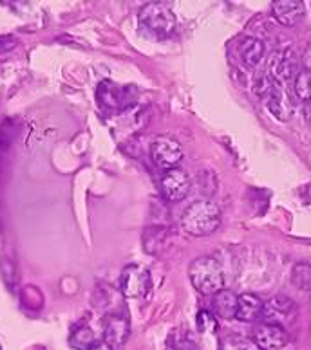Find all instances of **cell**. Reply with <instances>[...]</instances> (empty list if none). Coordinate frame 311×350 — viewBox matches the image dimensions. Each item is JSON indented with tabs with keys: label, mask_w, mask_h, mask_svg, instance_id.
I'll return each mask as SVG.
<instances>
[{
	"label": "cell",
	"mask_w": 311,
	"mask_h": 350,
	"mask_svg": "<svg viewBox=\"0 0 311 350\" xmlns=\"http://www.w3.org/2000/svg\"><path fill=\"white\" fill-rule=\"evenodd\" d=\"M196 325L201 334H214L217 330V318L210 310H199L196 316Z\"/></svg>",
	"instance_id": "obj_20"
},
{
	"label": "cell",
	"mask_w": 311,
	"mask_h": 350,
	"mask_svg": "<svg viewBox=\"0 0 311 350\" xmlns=\"http://www.w3.org/2000/svg\"><path fill=\"white\" fill-rule=\"evenodd\" d=\"M166 350H199V347H197V343L192 340L190 336H181L179 332H176L166 341Z\"/></svg>",
	"instance_id": "obj_21"
},
{
	"label": "cell",
	"mask_w": 311,
	"mask_h": 350,
	"mask_svg": "<svg viewBox=\"0 0 311 350\" xmlns=\"http://www.w3.org/2000/svg\"><path fill=\"white\" fill-rule=\"evenodd\" d=\"M138 25L147 38L166 40L176 35L177 18L169 5L161 2H149L138 13Z\"/></svg>",
	"instance_id": "obj_1"
},
{
	"label": "cell",
	"mask_w": 311,
	"mask_h": 350,
	"mask_svg": "<svg viewBox=\"0 0 311 350\" xmlns=\"http://www.w3.org/2000/svg\"><path fill=\"white\" fill-rule=\"evenodd\" d=\"M188 276H190L194 289L201 295L210 296L225 289V271L216 256L205 255L196 258L190 264Z\"/></svg>",
	"instance_id": "obj_3"
},
{
	"label": "cell",
	"mask_w": 311,
	"mask_h": 350,
	"mask_svg": "<svg viewBox=\"0 0 311 350\" xmlns=\"http://www.w3.org/2000/svg\"><path fill=\"white\" fill-rule=\"evenodd\" d=\"M13 132H11V123H4L0 126V150H5L11 143Z\"/></svg>",
	"instance_id": "obj_23"
},
{
	"label": "cell",
	"mask_w": 311,
	"mask_h": 350,
	"mask_svg": "<svg viewBox=\"0 0 311 350\" xmlns=\"http://www.w3.org/2000/svg\"><path fill=\"white\" fill-rule=\"evenodd\" d=\"M304 116H306L308 121H311V98L304 101Z\"/></svg>",
	"instance_id": "obj_27"
},
{
	"label": "cell",
	"mask_w": 311,
	"mask_h": 350,
	"mask_svg": "<svg viewBox=\"0 0 311 350\" xmlns=\"http://www.w3.org/2000/svg\"><path fill=\"white\" fill-rule=\"evenodd\" d=\"M264 100H266L268 110L275 116L277 120H290L291 105L290 100H288V94L284 92V87L279 85V83H273V85L270 87V90L266 92V96H264Z\"/></svg>",
	"instance_id": "obj_13"
},
{
	"label": "cell",
	"mask_w": 311,
	"mask_h": 350,
	"mask_svg": "<svg viewBox=\"0 0 311 350\" xmlns=\"http://www.w3.org/2000/svg\"><path fill=\"white\" fill-rule=\"evenodd\" d=\"M219 350H261L253 343V340H248L245 336L230 334L223 338L219 343Z\"/></svg>",
	"instance_id": "obj_18"
},
{
	"label": "cell",
	"mask_w": 311,
	"mask_h": 350,
	"mask_svg": "<svg viewBox=\"0 0 311 350\" xmlns=\"http://www.w3.org/2000/svg\"><path fill=\"white\" fill-rule=\"evenodd\" d=\"M136 87H118L112 81H101L96 90V98L103 109L121 110L134 103Z\"/></svg>",
	"instance_id": "obj_7"
},
{
	"label": "cell",
	"mask_w": 311,
	"mask_h": 350,
	"mask_svg": "<svg viewBox=\"0 0 311 350\" xmlns=\"http://www.w3.org/2000/svg\"><path fill=\"white\" fill-rule=\"evenodd\" d=\"M87 350H114V349H112V347L109 345L105 340H98V341H95V343H92V345H90Z\"/></svg>",
	"instance_id": "obj_25"
},
{
	"label": "cell",
	"mask_w": 311,
	"mask_h": 350,
	"mask_svg": "<svg viewBox=\"0 0 311 350\" xmlns=\"http://www.w3.org/2000/svg\"><path fill=\"white\" fill-rule=\"evenodd\" d=\"M16 38L13 36H0V53H8V51L15 49Z\"/></svg>",
	"instance_id": "obj_24"
},
{
	"label": "cell",
	"mask_w": 311,
	"mask_h": 350,
	"mask_svg": "<svg viewBox=\"0 0 311 350\" xmlns=\"http://www.w3.org/2000/svg\"><path fill=\"white\" fill-rule=\"evenodd\" d=\"M262 306H264V301L259 296L245 293L237 298L236 320L242 321V323H251V321L259 320L262 314Z\"/></svg>",
	"instance_id": "obj_14"
},
{
	"label": "cell",
	"mask_w": 311,
	"mask_h": 350,
	"mask_svg": "<svg viewBox=\"0 0 311 350\" xmlns=\"http://www.w3.org/2000/svg\"><path fill=\"white\" fill-rule=\"evenodd\" d=\"M221 224V210L212 200L192 202L181 215V228L192 237H208Z\"/></svg>",
	"instance_id": "obj_2"
},
{
	"label": "cell",
	"mask_w": 311,
	"mask_h": 350,
	"mask_svg": "<svg viewBox=\"0 0 311 350\" xmlns=\"http://www.w3.org/2000/svg\"><path fill=\"white\" fill-rule=\"evenodd\" d=\"M253 343L261 350H281L288 345V332L284 327L264 323L257 325L253 330Z\"/></svg>",
	"instance_id": "obj_10"
},
{
	"label": "cell",
	"mask_w": 311,
	"mask_h": 350,
	"mask_svg": "<svg viewBox=\"0 0 311 350\" xmlns=\"http://www.w3.org/2000/svg\"><path fill=\"white\" fill-rule=\"evenodd\" d=\"M293 282L302 289H311V265L297 264L293 269Z\"/></svg>",
	"instance_id": "obj_22"
},
{
	"label": "cell",
	"mask_w": 311,
	"mask_h": 350,
	"mask_svg": "<svg viewBox=\"0 0 311 350\" xmlns=\"http://www.w3.org/2000/svg\"><path fill=\"white\" fill-rule=\"evenodd\" d=\"M151 157L158 168L161 170H172L177 168L183 159V148L179 141H176L171 135H160L152 141L151 145Z\"/></svg>",
	"instance_id": "obj_5"
},
{
	"label": "cell",
	"mask_w": 311,
	"mask_h": 350,
	"mask_svg": "<svg viewBox=\"0 0 311 350\" xmlns=\"http://www.w3.org/2000/svg\"><path fill=\"white\" fill-rule=\"evenodd\" d=\"M237 298L239 296L228 289H221L219 293H216L214 300H212L214 316L216 318H223V320H236Z\"/></svg>",
	"instance_id": "obj_15"
},
{
	"label": "cell",
	"mask_w": 311,
	"mask_h": 350,
	"mask_svg": "<svg viewBox=\"0 0 311 350\" xmlns=\"http://www.w3.org/2000/svg\"><path fill=\"white\" fill-rule=\"evenodd\" d=\"M131 334V323L127 318L118 314H109L103 320V340L112 347V349H120L125 345Z\"/></svg>",
	"instance_id": "obj_11"
},
{
	"label": "cell",
	"mask_w": 311,
	"mask_h": 350,
	"mask_svg": "<svg viewBox=\"0 0 311 350\" xmlns=\"http://www.w3.org/2000/svg\"><path fill=\"white\" fill-rule=\"evenodd\" d=\"M95 341H98L96 340L95 332H92V329L87 325L76 327L69 336V345L76 350H87Z\"/></svg>",
	"instance_id": "obj_17"
},
{
	"label": "cell",
	"mask_w": 311,
	"mask_h": 350,
	"mask_svg": "<svg viewBox=\"0 0 311 350\" xmlns=\"http://www.w3.org/2000/svg\"><path fill=\"white\" fill-rule=\"evenodd\" d=\"M264 44L259 38L248 36L239 45V56L246 67H257L264 58Z\"/></svg>",
	"instance_id": "obj_16"
},
{
	"label": "cell",
	"mask_w": 311,
	"mask_h": 350,
	"mask_svg": "<svg viewBox=\"0 0 311 350\" xmlns=\"http://www.w3.org/2000/svg\"><path fill=\"white\" fill-rule=\"evenodd\" d=\"M302 64H304V69L311 70V45L304 51V56H302Z\"/></svg>",
	"instance_id": "obj_26"
},
{
	"label": "cell",
	"mask_w": 311,
	"mask_h": 350,
	"mask_svg": "<svg viewBox=\"0 0 311 350\" xmlns=\"http://www.w3.org/2000/svg\"><path fill=\"white\" fill-rule=\"evenodd\" d=\"M293 90L299 100L306 101L311 98V70H299L295 81H293Z\"/></svg>",
	"instance_id": "obj_19"
},
{
	"label": "cell",
	"mask_w": 311,
	"mask_h": 350,
	"mask_svg": "<svg viewBox=\"0 0 311 350\" xmlns=\"http://www.w3.org/2000/svg\"><path fill=\"white\" fill-rule=\"evenodd\" d=\"M266 75L273 83H279L282 87L288 81H295L297 75H299V58H297L295 51L284 49L273 53L268 58Z\"/></svg>",
	"instance_id": "obj_4"
},
{
	"label": "cell",
	"mask_w": 311,
	"mask_h": 350,
	"mask_svg": "<svg viewBox=\"0 0 311 350\" xmlns=\"http://www.w3.org/2000/svg\"><path fill=\"white\" fill-rule=\"evenodd\" d=\"M160 190L161 196L165 197L166 200L179 202L190 191V177H188V174L185 170H181L179 166L172 168V170H166L165 174L161 175Z\"/></svg>",
	"instance_id": "obj_9"
},
{
	"label": "cell",
	"mask_w": 311,
	"mask_h": 350,
	"mask_svg": "<svg viewBox=\"0 0 311 350\" xmlns=\"http://www.w3.org/2000/svg\"><path fill=\"white\" fill-rule=\"evenodd\" d=\"M304 2L302 0H275L271 2V13L275 16V21L279 24L291 27V25H297L302 21L304 16Z\"/></svg>",
	"instance_id": "obj_12"
},
{
	"label": "cell",
	"mask_w": 311,
	"mask_h": 350,
	"mask_svg": "<svg viewBox=\"0 0 311 350\" xmlns=\"http://www.w3.org/2000/svg\"><path fill=\"white\" fill-rule=\"evenodd\" d=\"M297 306L295 301L284 295H277L264 301L262 306V321L264 323H273V325L284 327L286 323H291L295 320Z\"/></svg>",
	"instance_id": "obj_8"
},
{
	"label": "cell",
	"mask_w": 311,
	"mask_h": 350,
	"mask_svg": "<svg viewBox=\"0 0 311 350\" xmlns=\"http://www.w3.org/2000/svg\"><path fill=\"white\" fill-rule=\"evenodd\" d=\"M0 350H2V345H0Z\"/></svg>",
	"instance_id": "obj_28"
},
{
	"label": "cell",
	"mask_w": 311,
	"mask_h": 350,
	"mask_svg": "<svg viewBox=\"0 0 311 350\" xmlns=\"http://www.w3.org/2000/svg\"><path fill=\"white\" fill-rule=\"evenodd\" d=\"M120 291L125 298H141L151 291V273L138 264H129L120 275Z\"/></svg>",
	"instance_id": "obj_6"
}]
</instances>
